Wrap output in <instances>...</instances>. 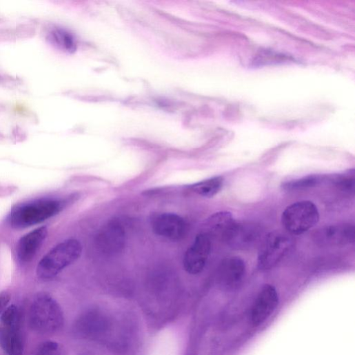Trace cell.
Returning a JSON list of instances; mask_svg holds the SVG:
<instances>
[{"label": "cell", "mask_w": 355, "mask_h": 355, "mask_svg": "<svg viewBox=\"0 0 355 355\" xmlns=\"http://www.w3.org/2000/svg\"><path fill=\"white\" fill-rule=\"evenodd\" d=\"M63 323L62 309L52 297L41 294L34 300L30 312V325L33 330L41 334L54 333Z\"/></svg>", "instance_id": "cell-1"}, {"label": "cell", "mask_w": 355, "mask_h": 355, "mask_svg": "<svg viewBox=\"0 0 355 355\" xmlns=\"http://www.w3.org/2000/svg\"><path fill=\"white\" fill-rule=\"evenodd\" d=\"M82 246L77 240H68L54 247L40 261L37 275L42 280H50L77 261L81 255Z\"/></svg>", "instance_id": "cell-2"}, {"label": "cell", "mask_w": 355, "mask_h": 355, "mask_svg": "<svg viewBox=\"0 0 355 355\" xmlns=\"http://www.w3.org/2000/svg\"><path fill=\"white\" fill-rule=\"evenodd\" d=\"M61 203L56 200H39L14 208L8 221L14 229H23L40 223L60 212Z\"/></svg>", "instance_id": "cell-3"}, {"label": "cell", "mask_w": 355, "mask_h": 355, "mask_svg": "<svg viewBox=\"0 0 355 355\" xmlns=\"http://www.w3.org/2000/svg\"><path fill=\"white\" fill-rule=\"evenodd\" d=\"M319 221L317 207L311 201H302L289 205L283 212L282 223L290 234H301Z\"/></svg>", "instance_id": "cell-4"}, {"label": "cell", "mask_w": 355, "mask_h": 355, "mask_svg": "<svg viewBox=\"0 0 355 355\" xmlns=\"http://www.w3.org/2000/svg\"><path fill=\"white\" fill-rule=\"evenodd\" d=\"M292 246V241L287 234L279 232L270 233L264 240L258 255V266L261 270L276 267Z\"/></svg>", "instance_id": "cell-5"}, {"label": "cell", "mask_w": 355, "mask_h": 355, "mask_svg": "<svg viewBox=\"0 0 355 355\" xmlns=\"http://www.w3.org/2000/svg\"><path fill=\"white\" fill-rule=\"evenodd\" d=\"M262 228L253 223L236 221L224 242L235 250H247L256 246L261 239Z\"/></svg>", "instance_id": "cell-6"}, {"label": "cell", "mask_w": 355, "mask_h": 355, "mask_svg": "<svg viewBox=\"0 0 355 355\" xmlns=\"http://www.w3.org/2000/svg\"><path fill=\"white\" fill-rule=\"evenodd\" d=\"M150 221L153 231L156 234L172 241L183 239L187 230L186 221L176 214H155Z\"/></svg>", "instance_id": "cell-7"}, {"label": "cell", "mask_w": 355, "mask_h": 355, "mask_svg": "<svg viewBox=\"0 0 355 355\" xmlns=\"http://www.w3.org/2000/svg\"><path fill=\"white\" fill-rule=\"evenodd\" d=\"M314 239L323 247L345 246L354 242L355 228L349 223L325 226L315 232Z\"/></svg>", "instance_id": "cell-8"}, {"label": "cell", "mask_w": 355, "mask_h": 355, "mask_svg": "<svg viewBox=\"0 0 355 355\" xmlns=\"http://www.w3.org/2000/svg\"><path fill=\"white\" fill-rule=\"evenodd\" d=\"M211 239L203 232L196 235L192 246L186 252L183 266L192 275L200 274L205 268L211 251Z\"/></svg>", "instance_id": "cell-9"}, {"label": "cell", "mask_w": 355, "mask_h": 355, "mask_svg": "<svg viewBox=\"0 0 355 355\" xmlns=\"http://www.w3.org/2000/svg\"><path fill=\"white\" fill-rule=\"evenodd\" d=\"M126 232L119 221H112L104 225L97 235L96 243L103 254L114 255L125 247Z\"/></svg>", "instance_id": "cell-10"}, {"label": "cell", "mask_w": 355, "mask_h": 355, "mask_svg": "<svg viewBox=\"0 0 355 355\" xmlns=\"http://www.w3.org/2000/svg\"><path fill=\"white\" fill-rule=\"evenodd\" d=\"M278 294L276 288L270 285L263 287L252 310V319L255 325L263 323L278 305Z\"/></svg>", "instance_id": "cell-11"}, {"label": "cell", "mask_w": 355, "mask_h": 355, "mask_svg": "<svg viewBox=\"0 0 355 355\" xmlns=\"http://www.w3.org/2000/svg\"><path fill=\"white\" fill-rule=\"evenodd\" d=\"M246 274L245 263L239 257H230L223 261L218 276L220 283L226 289L238 287Z\"/></svg>", "instance_id": "cell-12"}, {"label": "cell", "mask_w": 355, "mask_h": 355, "mask_svg": "<svg viewBox=\"0 0 355 355\" xmlns=\"http://www.w3.org/2000/svg\"><path fill=\"white\" fill-rule=\"evenodd\" d=\"M48 233V228L43 226L23 236L17 249L18 258L22 263H30L34 259L45 241Z\"/></svg>", "instance_id": "cell-13"}, {"label": "cell", "mask_w": 355, "mask_h": 355, "mask_svg": "<svg viewBox=\"0 0 355 355\" xmlns=\"http://www.w3.org/2000/svg\"><path fill=\"white\" fill-rule=\"evenodd\" d=\"M236 223L232 214L229 212H220L208 218L205 224L203 232L212 238L224 242L228 232Z\"/></svg>", "instance_id": "cell-14"}, {"label": "cell", "mask_w": 355, "mask_h": 355, "mask_svg": "<svg viewBox=\"0 0 355 355\" xmlns=\"http://www.w3.org/2000/svg\"><path fill=\"white\" fill-rule=\"evenodd\" d=\"M0 345L8 355H23L24 343L20 327H0Z\"/></svg>", "instance_id": "cell-15"}, {"label": "cell", "mask_w": 355, "mask_h": 355, "mask_svg": "<svg viewBox=\"0 0 355 355\" xmlns=\"http://www.w3.org/2000/svg\"><path fill=\"white\" fill-rule=\"evenodd\" d=\"M223 178L215 176L207 180L196 183L190 187L191 190L203 197H212L218 194L222 189Z\"/></svg>", "instance_id": "cell-16"}, {"label": "cell", "mask_w": 355, "mask_h": 355, "mask_svg": "<svg viewBox=\"0 0 355 355\" xmlns=\"http://www.w3.org/2000/svg\"><path fill=\"white\" fill-rule=\"evenodd\" d=\"M48 40L52 44L67 52H72L76 49L74 37L62 29H54L51 31Z\"/></svg>", "instance_id": "cell-17"}, {"label": "cell", "mask_w": 355, "mask_h": 355, "mask_svg": "<svg viewBox=\"0 0 355 355\" xmlns=\"http://www.w3.org/2000/svg\"><path fill=\"white\" fill-rule=\"evenodd\" d=\"M321 181L319 176H307L299 179L292 180L283 183V187L286 190H302L317 185Z\"/></svg>", "instance_id": "cell-18"}, {"label": "cell", "mask_w": 355, "mask_h": 355, "mask_svg": "<svg viewBox=\"0 0 355 355\" xmlns=\"http://www.w3.org/2000/svg\"><path fill=\"white\" fill-rule=\"evenodd\" d=\"M354 175V170H352L345 172L343 174L335 176L333 178L332 182L342 191L354 192L355 181Z\"/></svg>", "instance_id": "cell-19"}, {"label": "cell", "mask_w": 355, "mask_h": 355, "mask_svg": "<svg viewBox=\"0 0 355 355\" xmlns=\"http://www.w3.org/2000/svg\"><path fill=\"white\" fill-rule=\"evenodd\" d=\"M1 321L6 327H20L21 315L18 307L12 305L3 312Z\"/></svg>", "instance_id": "cell-20"}, {"label": "cell", "mask_w": 355, "mask_h": 355, "mask_svg": "<svg viewBox=\"0 0 355 355\" xmlns=\"http://www.w3.org/2000/svg\"><path fill=\"white\" fill-rule=\"evenodd\" d=\"M35 355H59V345L54 341H45L40 345Z\"/></svg>", "instance_id": "cell-21"}, {"label": "cell", "mask_w": 355, "mask_h": 355, "mask_svg": "<svg viewBox=\"0 0 355 355\" xmlns=\"http://www.w3.org/2000/svg\"><path fill=\"white\" fill-rule=\"evenodd\" d=\"M10 301V296L8 294L0 296V314L6 310L8 305Z\"/></svg>", "instance_id": "cell-22"}]
</instances>
